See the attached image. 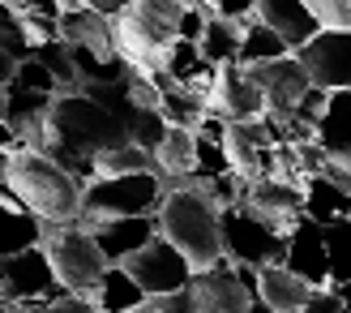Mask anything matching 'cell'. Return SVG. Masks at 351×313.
I'll use <instances>...</instances> for the list:
<instances>
[{
    "label": "cell",
    "instance_id": "cell-25",
    "mask_svg": "<svg viewBox=\"0 0 351 313\" xmlns=\"http://www.w3.org/2000/svg\"><path fill=\"white\" fill-rule=\"evenodd\" d=\"M304 215L317 219V223H330V219H339V215H351V194H347V189H339L326 172L304 176Z\"/></svg>",
    "mask_w": 351,
    "mask_h": 313
},
{
    "label": "cell",
    "instance_id": "cell-8",
    "mask_svg": "<svg viewBox=\"0 0 351 313\" xmlns=\"http://www.w3.org/2000/svg\"><path fill=\"white\" fill-rule=\"evenodd\" d=\"M249 69V78L257 82L261 99H266V112L270 120H287L295 112V103H300V95L308 91V73L295 51H287V56H274V60H257V65H244Z\"/></svg>",
    "mask_w": 351,
    "mask_h": 313
},
{
    "label": "cell",
    "instance_id": "cell-33",
    "mask_svg": "<svg viewBox=\"0 0 351 313\" xmlns=\"http://www.w3.org/2000/svg\"><path fill=\"white\" fill-rule=\"evenodd\" d=\"M210 9L223 13V17H236V22H249L257 13V0H210Z\"/></svg>",
    "mask_w": 351,
    "mask_h": 313
},
{
    "label": "cell",
    "instance_id": "cell-12",
    "mask_svg": "<svg viewBox=\"0 0 351 313\" xmlns=\"http://www.w3.org/2000/svg\"><path fill=\"white\" fill-rule=\"evenodd\" d=\"M240 206H249L253 215H261L266 223H274L278 232H291V223L304 215V185L300 181H287V176H253L244 181V194Z\"/></svg>",
    "mask_w": 351,
    "mask_h": 313
},
{
    "label": "cell",
    "instance_id": "cell-10",
    "mask_svg": "<svg viewBox=\"0 0 351 313\" xmlns=\"http://www.w3.org/2000/svg\"><path fill=\"white\" fill-rule=\"evenodd\" d=\"M125 266H129V275L137 283H142V292L146 297H154V292H176V288H189V275H193V266H189V257L171 245L167 236H154V240H146L137 253H129L125 257Z\"/></svg>",
    "mask_w": 351,
    "mask_h": 313
},
{
    "label": "cell",
    "instance_id": "cell-32",
    "mask_svg": "<svg viewBox=\"0 0 351 313\" xmlns=\"http://www.w3.org/2000/svg\"><path fill=\"white\" fill-rule=\"evenodd\" d=\"M142 313H197V305H193L189 288H176V292H154V297H146Z\"/></svg>",
    "mask_w": 351,
    "mask_h": 313
},
{
    "label": "cell",
    "instance_id": "cell-15",
    "mask_svg": "<svg viewBox=\"0 0 351 313\" xmlns=\"http://www.w3.org/2000/svg\"><path fill=\"white\" fill-rule=\"evenodd\" d=\"M283 262H287L295 275H304V279H308L313 288H317V283H330V262H326V228H322L317 219L300 215V219L291 223Z\"/></svg>",
    "mask_w": 351,
    "mask_h": 313
},
{
    "label": "cell",
    "instance_id": "cell-40",
    "mask_svg": "<svg viewBox=\"0 0 351 313\" xmlns=\"http://www.w3.org/2000/svg\"><path fill=\"white\" fill-rule=\"evenodd\" d=\"M180 5H193V0H180Z\"/></svg>",
    "mask_w": 351,
    "mask_h": 313
},
{
    "label": "cell",
    "instance_id": "cell-31",
    "mask_svg": "<svg viewBox=\"0 0 351 313\" xmlns=\"http://www.w3.org/2000/svg\"><path fill=\"white\" fill-rule=\"evenodd\" d=\"M326 30H351V0H304Z\"/></svg>",
    "mask_w": 351,
    "mask_h": 313
},
{
    "label": "cell",
    "instance_id": "cell-3",
    "mask_svg": "<svg viewBox=\"0 0 351 313\" xmlns=\"http://www.w3.org/2000/svg\"><path fill=\"white\" fill-rule=\"evenodd\" d=\"M5 185L13 189L30 215H39L43 223H73L82 215V181L56 163L39 146H17L9 150Z\"/></svg>",
    "mask_w": 351,
    "mask_h": 313
},
{
    "label": "cell",
    "instance_id": "cell-6",
    "mask_svg": "<svg viewBox=\"0 0 351 313\" xmlns=\"http://www.w3.org/2000/svg\"><path fill=\"white\" fill-rule=\"evenodd\" d=\"M39 245L47 253L51 270H56L60 288L69 292H95L103 270H108V257H103V249L95 245L90 228H82V223H43V236Z\"/></svg>",
    "mask_w": 351,
    "mask_h": 313
},
{
    "label": "cell",
    "instance_id": "cell-24",
    "mask_svg": "<svg viewBox=\"0 0 351 313\" xmlns=\"http://www.w3.org/2000/svg\"><path fill=\"white\" fill-rule=\"evenodd\" d=\"M240 39H244V22H236V17H223V13H210L206 17V30H202V56L210 65H227L240 56Z\"/></svg>",
    "mask_w": 351,
    "mask_h": 313
},
{
    "label": "cell",
    "instance_id": "cell-9",
    "mask_svg": "<svg viewBox=\"0 0 351 313\" xmlns=\"http://www.w3.org/2000/svg\"><path fill=\"white\" fill-rule=\"evenodd\" d=\"M189 292L197 313H244L253 309V292L244 288L240 266L232 257H219L215 266H202L189 275Z\"/></svg>",
    "mask_w": 351,
    "mask_h": 313
},
{
    "label": "cell",
    "instance_id": "cell-29",
    "mask_svg": "<svg viewBox=\"0 0 351 313\" xmlns=\"http://www.w3.org/2000/svg\"><path fill=\"white\" fill-rule=\"evenodd\" d=\"M13 82H17V86H26V91H47V95H60V82L51 78V69H47L39 56H34V51L17 60V69H13Z\"/></svg>",
    "mask_w": 351,
    "mask_h": 313
},
{
    "label": "cell",
    "instance_id": "cell-4",
    "mask_svg": "<svg viewBox=\"0 0 351 313\" xmlns=\"http://www.w3.org/2000/svg\"><path fill=\"white\" fill-rule=\"evenodd\" d=\"M180 0H133V5L108 13L112 22V43L133 69H163L167 47L176 39V22H180Z\"/></svg>",
    "mask_w": 351,
    "mask_h": 313
},
{
    "label": "cell",
    "instance_id": "cell-30",
    "mask_svg": "<svg viewBox=\"0 0 351 313\" xmlns=\"http://www.w3.org/2000/svg\"><path fill=\"white\" fill-rule=\"evenodd\" d=\"M223 172H232V163H227V150L223 142H215V137H202L197 133V163H193V176H223Z\"/></svg>",
    "mask_w": 351,
    "mask_h": 313
},
{
    "label": "cell",
    "instance_id": "cell-7",
    "mask_svg": "<svg viewBox=\"0 0 351 313\" xmlns=\"http://www.w3.org/2000/svg\"><path fill=\"white\" fill-rule=\"evenodd\" d=\"M223 253L232 262L244 266H266V262H283L287 253V232H278L274 223L253 215L249 206H223Z\"/></svg>",
    "mask_w": 351,
    "mask_h": 313
},
{
    "label": "cell",
    "instance_id": "cell-17",
    "mask_svg": "<svg viewBox=\"0 0 351 313\" xmlns=\"http://www.w3.org/2000/svg\"><path fill=\"white\" fill-rule=\"evenodd\" d=\"M313 283L304 275H295L287 262H266L257 266V305L274 313H300L308 305Z\"/></svg>",
    "mask_w": 351,
    "mask_h": 313
},
{
    "label": "cell",
    "instance_id": "cell-35",
    "mask_svg": "<svg viewBox=\"0 0 351 313\" xmlns=\"http://www.w3.org/2000/svg\"><path fill=\"white\" fill-rule=\"evenodd\" d=\"M17 146H22V142H17V133H13V125H9L5 116H0V150H17Z\"/></svg>",
    "mask_w": 351,
    "mask_h": 313
},
{
    "label": "cell",
    "instance_id": "cell-2",
    "mask_svg": "<svg viewBox=\"0 0 351 313\" xmlns=\"http://www.w3.org/2000/svg\"><path fill=\"white\" fill-rule=\"evenodd\" d=\"M163 202L154 219H159V236H167L176 249L189 257L193 270L215 266L223 253V206L206 189V176H176L163 181Z\"/></svg>",
    "mask_w": 351,
    "mask_h": 313
},
{
    "label": "cell",
    "instance_id": "cell-11",
    "mask_svg": "<svg viewBox=\"0 0 351 313\" xmlns=\"http://www.w3.org/2000/svg\"><path fill=\"white\" fill-rule=\"evenodd\" d=\"M304 73L322 91H343L351 86V30H317L304 47H295Z\"/></svg>",
    "mask_w": 351,
    "mask_h": 313
},
{
    "label": "cell",
    "instance_id": "cell-21",
    "mask_svg": "<svg viewBox=\"0 0 351 313\" xmlns=\"http://www.w3.org/2000/svg\"><path fill=\"white\" fill-rule=\"evenodd\" d=\"M60 39L73 43V47H86V51H99V56H120L116 43H112V22H108V13H99V9H90V5L60 13Z\"/></svg>",
    "mask_w": 351,
    "mask_h": 313
},
{
    "label": "cell",
    "instance_id": "cell-36",
    "mask_svg": "<svg viewBox=\"0 0 351 313\" xmlns=\"http://www.w3.org/2000/svg\"><path fill=\"white\" fill-rule=\"evenodd\" d=\"M13 69H17V56H9V51L0 47V86H9V82H13Z\"/></svg>",
    "mask_w": 351,
    "mask_h": 313
},
{
    "label": "cell",
    "instance_id": "cell-27",
    "mask_svg": "<svg viewBox=\"0 0 351 313\" xmlns=\"http://www.w3.org/2000/svg\"><path fill=\"white\" fill-rule=\"evenodd\" d=\"M326 228V262H330V283H351V215H339L322 223Z\"/></svg>",
    "mask_w": 351,
    "mask_h": 313
},
{
    "label": "cell",
    "instance_id": "cell-13",
    "mask_svg": "<svg viewBox=\"0 0 351 313\" xmlns=\"http://www.w3.org/2000/svg\"><path fill=\"white\" fill-rule=\"evenodd\" d=\"M206 108L219 112L223 120H257L266 112V99H261L257 82L249 78V69L240 60H227L215 69V86L206 95Z\"/></svg>",
    "mask_w": 351,
    "mask_h": 313
},
{
    "label": "cell",
    "instance_id": "cell-5",
    "mask_svg": "<svg viewBox=\"0 0 351 313\" xmlns=\"http://www.w3.org/2000/svg\"><path fill=\"white\" fill-rule=\"evenodd\" d=\"M163 176L154 167L142 172H120V176H90L82 185V228H95L103 219H120V215H150L163 202Z\"/></svg>",
    "mask_w": 351,
    "mask_h": 313
},
{
    "label": "cell",
    "instance_id": "cell-16",
    "mask_svg": "<svg viewBox=\"0 0 351 313\" xmlns=\"http://www.w3.org/2000/svg\"><path fill=\"white\" fill-rule=\"evenodd\" d=\"M90 236H95V245L103 249V257H108V266H112V262H125L129 253H137L146 240L159 236V219H154V211L150 215L103 219V223H95V228H90Z\"/></svg>",
    "mask_w": 351,
    "mask_h": 313
},
{
    "label": "cell",
    "instance_id": "cell-1",
    "mask_svg": "<svg viewBox=\"0 0 351 313\" xmlns=\"http://www.w3.org/2000/svg\"><path fill=\"white\" fill-rule=\"evenodd\" d=\"M129 116L133 112H116L103 99L86 95V91H64L51 99L47 125L39 137V150L51 154L56 163H64L73 176L86 185L95 176V154L112 150L120 142H133L129 133Z\"/></svg>",
    "mask_w": 351,
    "mask_h": 313
},
{
    "label": "cell",
    "instance_id": "cell-18",
    "mask_svg": "<svg viewBox=\"0 0 351 313\" xmlns=\"http://www.w3.org/2000/svg\"><path fill=\"white\" fill-rule=\"evenodd\" d=\"M313 137H317V146L326 150V159L351 167V86L330 91L326 112L317 120V129H313Z\"/></svg>",
    "mask_w": 351,
    "mask_h": 313
},
{
    "label": "cell",
    "instance_id": "cell-34",
    "mask_svg": "<svg viewBox=\"0 0 351 313\" xmlns=\"http://www.w3.org/2000/svg\"><path fill=\"white\" fill-rule=\"evenodd\" d=\"M26 13H43V17H60V5L56 0H22Z\"/></svg>",
    "mask_w": 351,
    "mask_h": 313
},
{
    "label": "cell",
    "instance_id": "cell-26",
    "mask_svg": "<svg viewBox=\"0 0 351 313\" xmlns=\"http://www.w3.org/2000/svg\"><path fill=\"white\" fill-rule=\"evenodd\" d=\"M287 43H283V34L270 30L261 17L253 13L249 22H244V39H240V65H257V60H274V56H287Z\"/></svg>",
    "mask_w": 351,
    "mask_h": 313
},
{
    "label": "cell",
    "instance_id": "cell-37",
    "mask_svg": "<svg viewBox=\"0 0 351 313\" xmlns=\"http://www.w3.org/2000/svg\"><path fill=\"white\" fill-rule=\"evenodd\" d=\"M90 9H99V13H116V9H125V5H133V0H86Z\"/></svg>",
    "mask_w": 351,
    "mask_h": 313
},
{
    "label": "cell",
    "instance_id": "cell-23",
    "mask_svg": "<svg viewBox=\"0 0 351 313\" xmlns=\"http://www.w3.org/2000/svg\"><path fill=\"white\" fill-rule=\"evenodd\" d=\"M95 301H99V309L125 313V309H142L146 292H142V283H137L133 275H129V266H125V262H112L108 270H103L99 288H95Z\"/></svg>",
    "mask_w": 351,
    "mask_h": 313
},
{
    "label": "cell",
    "instance_id": "cell-14",
    "mask_svg": "<svg viewBox=\"0 0 351 313\" xmlns=\"http://www.w3.org/2000/svg\"><path fill=\"white\" fill-rule=\"evenodd\" d=\"M60 292V279L56 270H51L43 245H30L22 253L5 257V279H0V297H5L9 305L13 301H30V297H56Z\"/></svg>",
    "mask_w": 351,
    "mask_h": 313
},
{
    "label": "cell",
    "instance_id": "cell-19",
    "mask_svg": "<svg viewBox=\"0 0 351 313\" xmlns=\"http://www.w3.org/2000/svg\"><path fill=\"white\" fill-rule=\"evenodd\" d=\"M39 236H43V219L30 215L9 185H0V257L39 245Z\"/></svg>",
    "mask_w": 351,
    "mask_h": 313
},
{
    "label": "cell",
    "instance_id": "cell-20",
    "mask_svg": "<svg viewBox=\"0 0 351 313\" xmlns=\"http://www.w3.org/2000/svg\"><path fill=\"white\" fill-rule=\"evenodd\" d=\"M257 17H261L270 30L283 34V43H287L291 51L304 47L313 34L322 30V22L313 17V9L304 5V0H257Z\"/></svg>",
    "mask_w": 351,
    "mask_h": 313
},
{
    "label": "cell",
    "instance_id": "cell-38",
    "mask_svg": "<svg viewBox=\"0 0 351 313\" xmlns=\"http://www.w3.org/2000/svg\"><path fill=\"white\" fill-rule=\"evenodd\" d=\"M56 5H60V13H69V9H82L86 0H56Z\"/></svg>",
    "mask_w": 351,
    "mask_h": 313
},
{
    "label": "cell",
    "instance_id": "cell-28",
    "mask_svg": "<svg viewBox=\"0 0 351 313\" xmlns=\"http://www.w3.org/2000/svg\"><path fill=\"white\" fill-rule=\"evenodd\" d=\"M142 167H154V154L137 142H120L95 154V176H120V172H142Z\"/></svg>",
    "mask_w": 351,
    "mask_h": 313
},
{
    "label": "cell",
    "instance_id": "cell-39",
    "mask_svg": "<svg viewBox=\"0 0 351 313\" xmlns=\"http://www.w3.org/2000/svg\"><path fill=\"white\" fill-rule=\"evenodd\" d=\"M0 279H5V257H0Z\"/></svg>",
    "mask_w": 351,
    "mask_h": 313
},
{
    "label": "cell",
    "instance_id": "cell-22",
    "mask_svg": "<svg viewBox=\"0 0 351 313\" xmlns=\"http://www.w3.org/2000/svg\"><path fill=\"white\" fill-rule=\"evenodd\" d=\"M193 163H197V129L167 125L163 142L154 146V172L163 181H176V176H189Z\"/></svg>",
    "mask_w": 351,
    "mask_h": 313
}]
</instances>
